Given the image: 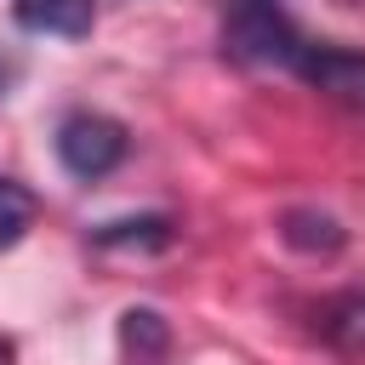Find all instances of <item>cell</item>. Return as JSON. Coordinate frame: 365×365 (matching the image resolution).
I'll return each mask as SVG.
<instances>
[{
	"label": "cell",
	"instance_id": "cell-1",
	"mask_svg": "<svg viewBox=\"0 0 365 365\" xmlns=\"http://www.w3.org/2000/svg\"><path fill=\"white\" fill-rule=\"evenodd\" d=\"M222 46L245 63H268V68H297L308 34L285 17L279 0H245V6H228V23H222Z\"/></svg>",
	"mask_w": 365,
	"mask_h": 365
},
{
	"label": "cell",
	"instance_id": "cell-2",
	"mask_svg": "<svg viewBox=\"0 0 365 365\" xmlns=\"http://www.w3.org/2000/svg\"><path fill=\"white\" fill-rule=\"evenodd\" d=\"M125 148H131L125 125L108 120V114H97V108H74V114L57 125V160H63V171L80 177V182L108 177V171L125 160Z\"/></svg>",
	"mask_w": 365,
	"mask_h": 365
},
{
	"label": "cell",
	"instance_id": "cell-3",
	"mask_svg": "<svg viewBox=\"0 0 365 365\" xmlns=\"http://www.w3.org/2000/svg\"><path fill=\"white\" fill-rule=\"evenodd\" d=\"M291 74L308 80L314 91L336 97V103L365 108V51H348V46H331V40H308Z\"/></svg>",
	"mask_w": 365,
	"mask_h": 365
},
{
	"label": "cell",
	"instance_id": "cell-4",
	"mask_svg": "<svg viewBox=\"0 0 365 365\" xmlns=\"http://www.w3.org/2000/svg\"><path fill=\"white\" fill-rule=\"evenodd\" d=\"M11 17L29 34H57V40H86L97 23L91 0H11Z\"/></svg>",
	"mask_w": 365,
	"mask_h": 365
},
{
	"label": "cell",
	"instance_id": "cell-5",
	"mask_svg": "<svg viewBox=\"0 0 365 365\" xmlns=\"http://www.w3.org/2000/svg\"><path fill=\"white\" fill-rule=\"evenodd\" d=\"M319 336L342 354H365V291H336L319 302Z\"/></svg>",
	"mask_w": 365,
	"mask_h": 365
},
{
	"label": "cell",
	"instance_id": "cell-6",
	"mask_svg": "<svg viewBox=\"0 0 365 365\" xmlns=\"http://www.w3.org/2000/svg\"><path fill=\"white\" fill-rule=\"evenodd\" d=\"M120 348H125L131 365H154V359H165L171 331H165V319L154 308H125L120 314Z\"/></svg>",
	"mask_w": 365,
	"mask_h": 365
},
{
	"label": "cell",
	"instance_id": "cell-7",
	"mask_svg": "<svg viewBox=\"0 0 365 365\" xmlns=\"http://www.w3.org/2000/svg\"><path fill=\"white\" fill-rule=\"evenodd\" d=\"M279 240L285 245H297V251H342V222L336 217H325V211H308V205H297V211H285L279 217Z\"/></svg>",
	"mask_w": 365,
	"mask_h": 365
},
{
	"label": "cell",
	"instance_id": "cell-8",
	"mask_svg": "<svg viewBox=\"0 0 365 365\" xmlns=\"http://www.w3.org/2000/svg\"><path fill=\"white\" fill-rule=\"evenodd\" d=\"M97 245H143V251H160V245H171V217H125V222H103L97 234H91Z\"/></svg>",
	"mask_w": 365,
	"mask_h": 365
},
{
	"label": "cell",
	"instance_id": "cell-9",
	"mask_svg": "<svg viewBox=\"0 0 365 365\" xmlns=\"http://www.w3.org/2000/svg\"><path fill=\"white\" fill-rule=\"evenodd\" d=\"M29 222H34V194L23 182H11V177H0V251L17 245L29 234Z\"/></svg>",
	"mask_w": 365,
	"mask_h": 365
},
{
	"label": "cell",
	"instance_id": "cell-10",
	"mask_svg": "<svg viewBox=\"0 0 365 365\" xmlns=\"http://www.w3.org/2000/svg\"><path fill=\"white\" fill-rule=\"evenodd\" d=\"M6 359H11V348H6V342H0V365H6Z\"/></svg>",
	"mask_w": 365,
	"mask_h": 365
},
{
	"label": "cell",
	"instance_id": "cell-11",
	"mask_svg": "<svg viewBox=\"0 0 365 365\" xmlns=\"http://www.w3.org/2000/svg\"><path fill=\"white\" fill-rule=\"evenodd\" d=\"M6 74H11V68H6V63H0V91H6Z\"/></svg>",
	"mask_w": 365,
	"mask_h": 365
},
{
	"label": "cell",
	"instance_id": "cell-12",
	"mask_svg": "<svg viewBox=\"0 0 365 365\" xmlns=\"http://www.w3.org/2000/svg\"><path fill=\"white\" fill-rule=\"evenodd\" d=\"M228 6H245V0H228Z\"/></svg>",
	"mask_w": 365,
	"mask_h": 365
}]
</instances>
